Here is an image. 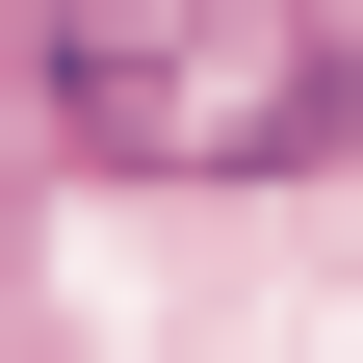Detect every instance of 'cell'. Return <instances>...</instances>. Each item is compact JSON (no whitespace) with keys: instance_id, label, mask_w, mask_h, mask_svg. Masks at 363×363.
Returning <instances> with one entry per match:
<instances>
[{"instance_id":"1","label":"cell","mask_w":363,"mask_h":363,"mask_svg":"<svg viewBox=\"0 0 363 363\" xmlns=\"http://www.w3.org/2000/svg\"><path fill=\"white\" fill-rule=\"evenodd\" d=\"M26 104L104 182H311L363 130L337 0H26Z\"/></svg>"}]
</instances>
